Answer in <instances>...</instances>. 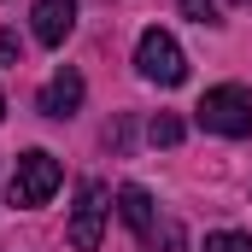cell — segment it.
I'll return each mask as SVG.
<instances>
[{"label": "cell", "mask_w": 252, "mask_h": 252, "mask_svg": "<svg viewBox=\"0 0 252 252\" xmlns=\"http://www.w3.org/2000/svg\"><path fill=\"white\" fill-rule=\"evenodd\" d=\"M205 252H252V235H235V229H217V235H205Z\"/></svg>", "instance_id": "cell-9"}, {"label": "cell", "mask_w": 252, "mask_h": 252, "mask_svg": "<svg viewBox=\"0 0 252 252\" xmlns=\"http://www.w3.org/2000/svg\"><path fill=\"white\" fill-rule=\"evenodd\" d=\"M118 211H124V223L141 235V241H153V229H158V205H153V193H147V188L129 182V188L118 193Z\"/></svg>", "instance_id": "cell-7"}, {"label": "cell", "mask_w": 252, "mask_h": 252, "mask_svg": "<svg viewBox=\"0 0 252 252\" xmlns=\"http://www.w3.org/2000/svg\"><path fill=\"white\" fill-rule=\"evenodd\" d=\"M106 211H112L106 182H82V188H76V205H70V247H76V252H94V247H100Z\"/></svg>", "instance_id": "cell-4"}, {"label": "cell", "mask_w": 252, "mask_h": 252, "mask_svg": "<svg viewBox=\"0 0 252 252\" xmlns=\"http://www.w3.org/2000/svg\"><path fill=\"white\" fill-rule=\"evenodd\" d=\"M59 182H64L59 158H53V153H41V147H30V153L12 164L6 199H12V205H24V211H35V205H47V199L59 193Z\"/></svg>", "instance_id": "cell-1"}, {"label": "cell", "mask_w": 252, "mask_h": 252, "mask_svg": "<svg viewBox=\"0 0 252 252\" xmlns=\"http://www.w3.org/2000/svg\"><path fill=\"white\" fill-rule=\"evenodd\" d=\"M135 70H141L147 82H158V88H176V82L188 76V59H182V47H176L170 30H141V41H135Z\"/></svg>", "instance_id": "cell-3"}, {"label": "cell", "mask_w": 252, "mask_h": 252, "mask_svg": "<svg viewBox=\"0 0 252 252\" xmlns=\"http://www.w3.org/2000/svg\"><path fill=\"white\" fill-rule=\"evenodd\" d=\"M82 94H88V88H82L76 70H53L35 106H41V118H76V112H82Z\"/></svg>", "instance_id": "cell-5"}, {"label": "cell", "mask_w": 252, "mask_h": 252, "mask_svg": "<svg viewBox=\"0 0 252 252\" xmlns=\"http://www.w3.org/2000/svg\"><path fill=\"white\" fill-rule=\"evenodd\" d=\"M235 6H252V0H235Z\"/></svg>", "instance_id": "cell-13"}, {"label": "cell", "mask_w": 252, "mask_h": 252, "mask_svg": "<svg viewBox=\"0 0 252 252\" xmlns=\"http://www.w3.org/2000/svg\"><path fill=\"white\" fill-rule=\"evenodd\" d=\"M0 118H6V94H0Z\"/></svg>", "instance_id": "cell-12"}, {"label": "cell", "mask_w": 252, "mask_h": 252, "mask_svg": "<svg viewBox=\"0 0 252 252\" xmlns=\"http://www.w3.org/2000/svg\"><path fill=\"white\" fill-rule=\"evenodd\" d=\"M153 252H188L182 223H164V229H153Z\"/></svg>", "instance_id": "cell-10"}, {"label": "cell", "mask_w": 252, "mask_h": 252, "mask_svg": "<svg viewBox=\"0 0 252 252\" xmlns=\"http://www.w3.org/2000/svg\"><path fill=\"white\" fill-rule=\"evenodd\" d=\"M76 30V0H35V41L64 47V35Z\"/></svg>", "instance_id": "cell-6"}, {"label": "cell", "mask_w": 252, "mask_h": 252, "mask_svg": "<svg viewBox=\"0 0 252 252\" xmlns=\"http://www.w3.org/2000/svg\"><path fill=\"white\" fill-rule=\"evenodd\" d=\"M182 12H188L193 24H217V12H211V0H182Z\"/></svg>", "instance_id": "cell-11"}, {"label": "cell", "mask_w": 252, "mask_h": 252, "mask_svg": "<svg viewBox=\"0 0 252 252\" xmlns=\"http://www.w3.org/2000/svg\"><path fill=\"white\" fill-rule=\"evenodd\" d=\"M147 135H153V147H176V141H182V118H170V112H158Z\"/></svg>", "instance_id": "cell-8"}, {"label": "cell", "mask_w": 252, "mask_h": 252, "mask_svg": "<svg viewBox=\"0 0 252 252\" xmlns=\"http://www.w3.org/2000/svg\"><path fill=\"white\" fill-rule=\"evenodd\" d=\"M193 112H199V129H211V135H229V141H241V135H252V88H241V82L205 88V100H199Z\"/></svg>", "instance_id": "cell-2"}]
</instances>
